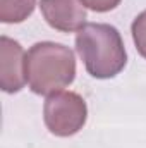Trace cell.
I'll use <instances>...</instances> for the list:
<instances>
[{
	"label": "cell",
	"mask_w": 146,
	"mask_h": 148,
	"mask_svg": "<svg viewBox=\"0 0 146 148\" xmlns=\"http://www.w3.org/2000/svg\"><path fill=\"white\" fill-rule=\"evenodd\" d=\"M76 50L88 74L96 79L115 77L127 64L119 29L105 23H86L76 35Z\"/></svg>",
	"instance_id": "cell-1"
},
{
	"label": "cell",
	"mask_w": 146,
	"mask_h": 148,
	"mask_svg": "<svg viewBox=\"0 0 146 148\" xmlns=\"http://www.w3.org/2000/svg\"><path fill=\"white\" fill-rule=\"evenodd\" d=\"M76 77L74 52L55 41H38L26 53V81L33 93L62 91Z\"/></svg>",
	"instance_id": "cell-2"
},
{
	"label": "cell",
	"mask_w": 146,
	"mask_h": 148,
	"mask_svg": "<svg viewBox=\"0 0 146 148\" xmlns=\"http://www.w3.org/2000/svg\"><path fill=\"white\" fill-rule=\"evenodd\" d=\"M88 119V107L81 95L74 91H57L46 97L43 105V121L46 129L59 136L77 134Z\"/></svg>",
	"instance_id": "cell-3"
},
{
	"label": "cell",
	"mask_w": 146,
	"mask_h": 148,
	"mask_svg": "<svg viewBox=\"0 0 146 148\" xmlns=\"http://www.w3.org/2000/svg\"><path fill=\"white\" fill-rule=\"evenodd\" d=\"M26 52L19 41L0 38V88L5 93H17L26 84Z\"/></svg>",
	"instance_id": "cell-4"
},
{
	"label": "cell",
	"mask_w": 146,
	"mask_h": 148,
	"mask_svg": "<svg viewBox=\"0 0 146 148\" xmlns=\"http://www.w3.org/2000/svg\"><path fill=\"white\" fill-rule=\"evenodd\" d=\"M40 10L50 28L74 33L86 24V7L81 0H40Z\"/></svg>",
	"instance_id": "cell-5"
},
{
	"label": "cell",
	"mask_w": 146,
	"mask_h": 148,
	"mask_svg": "<svg viewBox=\"0 0 146 148\" xmlns=\"http://www.w3.org/2000/svg\"><path fill=\"white\" fill-rule=\"evenodd\" d=\"M36 7V0H0V21L17 24L26 21Z\"/></svg>",
	"instance_id": "cell-6"
},
{
	"label": "cell",
	"mask_w": 146,
	"mask_h": 148,
	"mask_svg": "<svg viewBox=\"0 0 146 148\" xmlns=\"http://www.w3.org/2000/svg\"><path fill=\"white\" fill-rule=\"evenodd\" d=\"M131 33H132V40L136 45V50L139 52L141 57L146 59V10H143L131 26Z\"/></svg>",
	"instance_id": "cell-7"
},
{
	"label": "cell",
	"mask_w": 146,
	"mask_h": 148,
	"mask_svg": "<svg viewBox=\"0 0 146 148\" xmlns=\"http://www.w3.org/2000/svg\"><path fill=\"white\" fill-rule=\"evenodd\" d=\"M84 3L86 9H91L95 12H108V10H113L120 0H81Z\"/></svg>",
	"instance_id": "cell-8"
}]
</instances>
